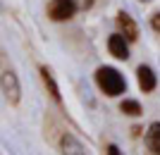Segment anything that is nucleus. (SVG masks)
Wrapping results in <instances>:
<instances>
[{
  "label": "nucleus",
  "instance_id": "nucleus-1",
  "mask_svg": "<svg viewBox=\"0 0 160 155\" xmlns=\"http://www.w3.org/2000/svg\"><path fill=\"white\" fill-rule=\"evenodd\" d=\"M93 79H96V86L100 88V93H105L108 98H117V95L127 93V79L115 67H108V65L98 67Z\"/></svg>",
  "mask_w": 160,
  "mask_h": 155
},
{
  "label": "nucleus",
  "instance_id": "nucleus-2",
  "mask_svg": "<svg viewBox=\"0 0 160 155\" xmlns=\"http://www.w3.org/2000/svg\"><path fill=\"white\" fill-rule=\"evenodd\" d=\"M0 86H2V95H5V100L17 108L22 103V84L17 79L12 67H7V57L2 55V74H0Z\"/></svg>",
  "mask_w": 160,
  "mask_h": 155
},
{
  "label": "nucleus",
  "instance_id": "nucleus-3",
  "mask_svg": "<svg viewBox=\"0 0 160 155\" xmlns=\"http://www.w3.org/2000/svg\"><path fill=\"white\" fill-rule=\"evenodd\" d=\"M77 12H79L77 0H50L46 7V14L50 22H69Z\"/></svg>",
  "mask_w": 160,
  "mask_h": 155
},
{
  "label": "nucleus",
  "instance_id": "nucleus-4",
  "mask_svg": "<svg viewBox=\"0 0 160 155\" xmlns=\"http://www.w3.org/2000/svg\"><path fill=\"white\" fill-rule=\"evenodd\" d=\"M115 27H117V31L120 34H124L129 38V43H136L139 41V24L134 22V17L129 12H117V17H115Z\"/></svg>",
  "mask_w": 160,
  "mask_h": 155
},
{
  "label": "nucleus",
  "instance_id": "nucleus-5",
  "mask_svg": "<svg viewBox=\"0 0 160 155\" xmlns=\"http://www.w3.org/2000/svg\"><path fill=\"white\" fill-rule=\"evenodd\" d=\"M108 50H110V55H112L115 60H129V38L124 34H120V31H115L110 38H108Z\"/></svg>",
  "mask_w": 160,
  "mask_h": 155
},
{
  "label": "nucleus",
  "instance_id": "nucleus-6",
  "mask_svg": "<svg viewBox=\"0 0 160 155\" xmlns=\"http://www.w3.org/2000/svg\"><path fill=\"white\" fill-rule=\"evenodd\" d=\"M136 84H139V88L143 93H153L158 88V76L148 65H139L136 67Z\"/></svg>",
  "mask_w": 160,
  "mask_h": 155
},
{
  "label": "nucleus",
  "instance_id": "nucleus-7",
  "mask_svg": "<svg viewBox=\"0 0 160 155\" xmlns=\"http://www.w3.org/2000/svg\"><path fill=\"white\" fill-rule=\"evenodd\" d=\"M38 74H41V81H43V88H46V93L50 95L55 100V105H60L62 108V95H60V86H58V81L53 79V72L46 67V65H41L38 67Z\"/></svg>",
  "mask_w": 160,
  "mask_h": 155
},
{
  "label": "nucleus",
  "instance_id": "nucleus-8",
  "mask_svg": "<svg viewBox=\"0 0 160 155\" xmlns=\"http://www.w3.org/2000/svg\"><path fill=\"white\" fill-rule=\"evenodd\" d=\"M143 141H146V148L151 153L160 155V122H151L143 134Z\"/></svg>",
  "mask_w": 160,
  "mask_h": 155
},
{
  "label": "nucleus",
  "instance_id": "nucleus-9",
  "mask_svg": "<svg viewBox=\"0 0 160 155\" xmlns=\"http://www.w3.org/2000/svg\"><path fill=\"white\" fill-rule=\"evenodd\" d=\"M120 112H122V115H127V117H141V115H143L141 103L139 100H129V98L120 103Z\"/></svg>",
  "mask_w": 160,
  "mask_h": 155
},
{
  "label": "nucleus",
  "instance_id": "nucleus-10",
  "mask_svg": "<svg viewBox=\"0 0 160 155\" xmlns=\"http://www.w3.org/2000/svg\"><path fill=\"white\" fill-rule=\"evenodd\" d=\"M151 29H153L155 34L160 36V12H155V14H151Z\"/></svg>",
  "mask_w": 160,
  "mask_h": 155
},
{
  "label": "nucleus",
  "instance_id": "nucleus-11",
  "mask_svg": "<svg viewBox=\"0 0 160 155\" xmlns=\"http://www.w3.org/2000/svg\"><path fill=\"white\" fill-rule=\"evenodd\" d=\"M93 2H96V0H77L79 10H84V12H86V10H91V7H93Z\"/></svg>",
  "mask_w": 160,
  "mask_h": 155
},
{
  "label": "nucleus",
  "instance_id": "nucleus-12",
  "mask_svg": "<svg viewBox=\"0 0 160 155\" xmlns=\"http://www.w3.org/2000/svg\"><path fill=\"white\" fill-rule=\"evenodd\" d=\"M105 153H110V155H120L122 150L117 148V146H115V143H110V146H108V148H105Z\"/></svg>",
  "mask_w": 160,
  "mask_h": 155
},
{
  "label": "nucleus",
  "instance_id": "nucleus-13",
  "mask_svg": "<svg viewBox=\"0 0 160 155\" xmlns=\"http://www.w3.org/2000/svg\"><path fill=\"white\" fill-rule=\"evenodd\" d=\"M141 131H143L141 127H132V136H134V138H139V136H141Z\"/></svg>",
  "mask_w": 160,
  "mask_h": 155
},
{
  "label": "nucleus",
  "instance_id": "nucleus-14",
  "mask_svg": "<svg viewBox=\"0 0 160 155\" xmlns=\"http://www.w3.org/2000/svg\"><path fill=\"white\" fill-rule=\"evenodd\" d=\"M139 2H151V0H139Z\"/></svg>",
  "mask_w": 160,
  "mask_h": 155
}]
</instances>
